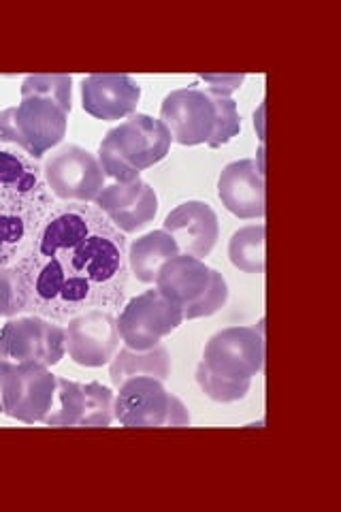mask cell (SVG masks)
<instances>
[{
    "mask_svg": "<svg viewBox=\"0 0 341 512\" xmlns=\"http://www.w3.org/2000/svg\"><path fill=\"white\" fill-rule=\"evenodd\" d=\"M0 414H3V402H0Z\"/></svg>",
    "mask_w": 341,
    "mask_h": 512,
    "instance_id": "obj_28",
    "label": "cell"
},
{
    "mask_svg": "<svg viewBox=\"0 0 341 512\" xmlns=\"http://www.w3.org/2000/svg\"><path fill=\"white\" fill-rule=\"evenodd\" d=\"M177 254L182 252L177 248L175 239L165 229H158L137 237L128 246V269L139 282L154 284L160 267Z\"/></svg>",
    "mask_w": 341,
    "mask_h": 512,
    "instance_id": "obj_20",
    "label": "cell"
},
{
    "mask_svg": "<svg viewBox=\"0 0 341 512\" xmlns=\"http://www.w3.org/2000/svg\"><path fill=\"white\" fill-rule=\"evenodd\" d=\"M171 372V352L162 344L150 350H133L124 346L116 352V357L109 363V378L113 382V387H120L124 380L137 376H150L165 382L171 378Z\"/></svg>",
    "mask_w": 341,
    "mask_h": 512,
    "instance_id": "obj_19",
    "label": "cell"
},
{
    "mask_svg": "<svg viewBox=\"0 0 341 512\" xmlns=\"http://www.w3.org/2000/svg\"><path fill=\"white\" fill-rule=\"evenodd\" d=\"M30 288L26 314L54 323L124 306L128 242L94 203L56 201L35 244L15 263Z\"/></svg>",
    "mask_w": 341,
    "mask_h": 512,
    "instance_id": "obj_1",
    "label": "cell"
},
{
    "mask_svg": "<svg viewBox=\"0 0 341 512\" xmlns=\"http://www.w3.org/2000/svg\"><path fill=\"white\" fill-rule=\"evenodd\" d=\"M30 306V288L15 265L0 267V316L15 318L26 314Z\"/></svg>",
    "mask_w": 341,
    "mask_h": 512,
    "instance_id": "obj_22",
    "label": "cell"
},
{
    "mask_svg": "<svg viewBox=\"0 0 341 512\" xmlns=\"http://www.w3.org/2000/svg\"><path fill=\"white\" fill-rule=\"evenodd\" d=\"M182 254L194 256L205 261V256L216 248L220 237V222L209 203L186 201L177 205L175 210L162 222Z\"/></svg>",
    "mask_w": 341,
    "mask_h": 512,
    "instance_id": "obj_16",
    "label": "cell"
},
{
    "mask_svg": "<svg viewBox=\"0 0 341 512\" xmlns=\"http://www.w3.org/2000/svg\"><path fill=\"white\" fill-rule=\"evenodd\" d=\"M69 111L45 96H22V103L0 111V143L30 158H43L67 137Z\"/></svg>",
    "mask_w": 341,
    "mask_h": 512,
    "instance_id": "obj_4",
    "label": "cell"
},
{
    "mask_svg": "<svg viewBox=\"0 0 341 512\" xmlns=\"http://www.w3.org/2000/svg\"><path fill=\"white\" fill-rule=\"evenodd\" d=\"M201 365L207 372L229 380H252L263 372V327H229L205 344Z\"/></svg>",
    "mask_w": 341,
    "mask_h": 512,
    "instance_id": "obj_9",
    "label": "cell"
},
{
    "mask_svg": "<svg viewBox=\"0 0 341 512\" xmlns=\"http://www.w3.org/2000/svg\"><path fill=\"white\" fill-rule=\"evenodd\" d=\"M22 96H45L71 114L73 79L71 75H28L22 82Z\"/></svg>",
    "mask_w": 341,
    "mask_h": 512,
    "instance_id": "obj_23",
    "label": "cell"
},
{
    "mask_svg": "<svg viewBox=\"0 0 341 512\" xmlns=\"http://www.w3.org/2000/svg\"><path fill=\"white\" fill-rule=\"evenodd\" d=\"M92 203L124 235L145 229L158 214L156 190L143 178L128 184H105Z\"/></svg>",
    "mask_w": 341,
    "mask_h": 512,
    "instance_id": "obj_14",
    "label": "cell"
},
{
    "mask_svg": "<svg viewBox=\"0 0 341 512\" xmlns=\"http://www.w3.org/2000/svg\"><path fill=\"white\" fill-rule=\"evenodd\" d=\"M41 171L52 195L67 203H92L105 186L99 158L77 143H64L52 150Z\"/></svg>",
    "mask_w": 341,
    "mask_h": 512,
    "instance_id": "obj_8",
    "label": "cell"
},
{
    "mask_svg": "<svg viewBox=\"0 0 341 512\" xmlns=\"http://www.w3.org/2000/svg\"><path fill=\"white\" fill-rule=\"evenodd\" d=\"M184 323V312L162 297L156 286L126 303L118 316V331L124 346L150 350Z\"/></svg>",
    "mask_w": 341,
    "mask_h": 512,
    "instance_id": "obj_10",
    "label": "cell"
},
{
    "mask_svg": "<svg viewBox=\"0 0 341 512\" xmlns=\"http://www.w3.org/2000/svg\"><path fill=\"white\" fill-rule=\"evenodd\" d=\"M67 355V333L60 323L37 314L15 316L0 327V361L52 367Z\"/></svg>",
    "mask_w": 341,
    "mask_h": 512,
    "instance_id": "obj_7",
    "label": "cell"
},
{
    "mask_svg": "<svg viewBox=\"0 0 341 512\" xmlns=\"http://www.w3.org/2000/svg\"><path fill=\"white\" fill-rule=\"evenodd\" d=\"M229 259L243 274L265 271V224H250L233 233L229 242Z\"/></svg>",
    "mask_w": 341,
    "mask_h": 512,
    "instance_id": "obj_21",
    "label": "cell"
},
{
    "mask_svg": "<svg viewBox=\"0 0 341 512\" xmlns=\"http://www.w3.org/2000/svg\"><path fill=\"white\" fill-rule=\"evenodd\" d=\"M67 352L81 367L109 365L120 350L118 318L111 310H88L67 320Z\"/></svg>",
    "mask_w": 341,
    "mask_h": 512,
    "instance_id": "obj_13",
    "label": "cell"
},
{
    "mask_svg": "<svg viewBox=\"0 0 341 512\" xmlns=\"http://www.w3.org/2000/svg\"><path fill=\"white\" fill-rule=\"evenodd\" d=\"M113 399V419L122 427H186L188 408L171 395L165 384L150 376L128 378Z\"/></svg>",
    "mask_w": 341,
    "mask_h": 512,
    "instance_id": "obj_5",
    "label": "cell"
},
{
    "mask_svg": "<svg viewBox=\"0 0 341 512\" xmlns=\"http://www.w3.org/2000/svg\"><path fill=\"white\" fill-rule=\"evenodd\" d=\"M197 382L201 391L209 397L214 399L218 404H233L239 402L248 395L250 387H252V380H229V378H222L207 372L205 367L199 363L197 367Z\"/></svg>",
    "mask_w": 341,
    "mask_h": 512,
    "instance_id": "obj_24",
    "label": "cell"
},
{
    "mask_svg": "<svg viewBox=\"0 0 341 512\" xmlns=\"http://www.w3.org/2000/svg\"><path fill=\"white\" fill-rule=\"evenodd\" d=\"M218 109L207 88H180L165 96L160 105V120L180 146H201L216 133Z\"/></svg>",
    "mask_w": 341,
    "mask_h": 512,
    "instance_id": "obj_12",
    "label": "cell"
},
{
    "mask_svg": "<svg viewBox=\"0 0 341 512\" xmlns=\"http://www.w3.org/2000/svg\"><path fill=\"white\" fill-rule=\"evenodd\" d=\"M113 391L101 382L56 378V395L43 423L52 427H109L113 421Z\"/></svg>",
    "mask_w": 341,
    "mask_h": 512,
    "instance_id": "obj_11",
    "label": "cell"
},
{
    "mask_svg": "<svg viewBox=\"0 0 341 512\" xmlns=\"http://www.w3.org/2000/svg\"><path fill=\"white\" fill-rule=\"evenodd\" d=\"M141 86L131 75L94 73L81 82V105L96 120L116 122L135 114Z\"/></svg>",
    "mask_w": 341,
    "mask_h": 512,
    "instance_id": "obj_15",
    "label": "cell"
},
{
    "mask_svg": "<svg viewBox=\"0 0 341 512\" xmlns=\"http://www.w3.org/2000/svg\"><path fill=\"white\" fill-rule=\"evenodd\" d=\"M201 79L207 84V90L233 96V92L241 88L246 75H203Z\"/></svg>",
    "mask_w": 341,
    "mask_h": 512,
    "instance_id": "obj_27",
    "label": "cell"
},
{
    "mask_svg": "<svg viewBox=\"0 0 341 512\" xmlns=\"http://www.w3.org/2000/svg\"><path fill=\"white\" fill-rule=\"evenodd\" d=\"M218 197L233 216L256 220L265 216V173L256 160L243 158L226 165L218 178Z\"/></svg>",
    "mask_w": 341,
    "mask_h": 512,
    "instance_id": "obj_17",
    "label": "cell"
},
{
    "mask_svg": "<svg viewBox=\"0 0 341 512\" xmlns=\"http://www.w3.org/2000/svg\"><path fill=\"white\" fill-rule=\"evenodd\" d=\"M54 203L39 160L0 143V267L26 256Z\"/></svg>",
    "mask_w": 341,
    "mask_h": 512,
    "instance_id": "obj_2",
    "label": "cell"
},
{
    "mask_svg": "<svg viewBox=\"0 0 341 512\" xmlns=\"http://www.w3.org/2000/svg\"><path fill=\"white\" fill-rule=\"evenodd\" d=\"M171 143L173 137L162 120L133 114L103 137L96 158L105 178L116 184H128L141 178V171L165 160Z\"/></svg>",
    "mask_w": 341,
    "mask_h": 512,
    "instance_id": "obj_3",
    "label": "cell"
},
{
    "mask_svg": "<svg viewBox=\"0 0 341 512\" xmlns=\"http://www.w3.org/2000/svg\"><path fill=\"white\" fill-rule=\"evenodd\" d=\"M209 280L211 267H207L205 261L188 254H177L160 267L154 284L162 297L180 306L184 312L203 297Z\"/></svg>",
    "mask_w": 341,
    "mask_h": 512,
    "instance_id": "obj_18",
    "label": "cell"
},
{
    "mask_svg": "<svg viewBox=\"0 0 341 512\" xmlns=\"http://www.w3.org/2000/svg\"><path fill=\"white\" fill-rule=\"evenodd\" d=\"M211 96H214L218 118H216V133L209 141V148H220L241 133V118H239V109L233 96L218 94V92H211Z\"/></svg>",
    "mask_w": 341,
    "mask_h": 512,
    "instance_id": "obj_25",
    "label": "cell"
},
{
    "mask_svg": "<svg viewBox=\"0 0 341 512\" xmlns=\"http://www.w3.org/2000/svg\"><path fill=\"white\" fill-rule=\"evenodd\" d=\"M226 299H229V284H226L220 271L211 269V280H209L207 291L203 293V297L197 303H192L190 308L184 310V320L214 316L216 312H220L224 308Z\"/></svg>",
    "mask_w": 341,
    "mask_h": 512,
    "instance_id": "obj_26",
    "label": "cell"
},
{
    "mask_svg": "<svg viewBox=\"0 0 341 512\" xmlns=\"http://www.w3.org/2000/svg\"><path fill=\"white\" fill-rule=\"evenodd\" d=\"M56 376L39 363L0 361V402L3 414L26 425L43 423L54 406Z\"/></svg>",
    "mask_w": 341,
    "mask_h": 512,
    "instance_id": "obj_6",
    "label": "cell"
}]
</instances>
